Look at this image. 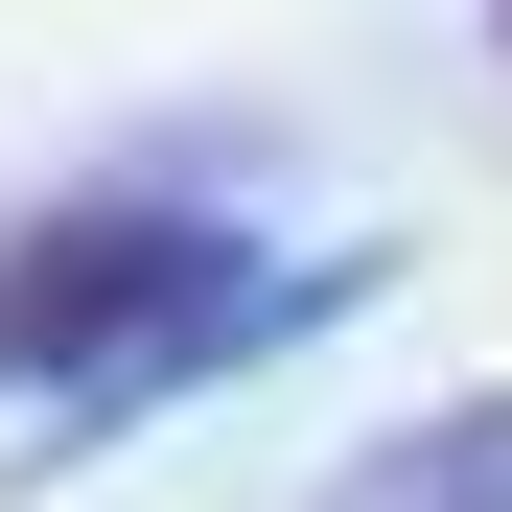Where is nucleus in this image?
I'll return each mask as SVG.
<instances>
[{
  "mask_svg": "<svg viewBox=\"0 0 512 512\" xmlns=\"http://www.w3.org/2000/svg\"><path fill=\"white\" fill-rule=\"evenodd\" d=\"M326 303H373V233H326V256H233L210 187H70V210H24V233H0V396H24V466L140 443L163 396L303 350Z\"/></svg>",
  "mask_w": 512,
  "mask_h": 512,
  "instance_id": "f257e3e1",
  "label": "nucleus"
},
{
  "mask_svg": "<svg viewBox=\"0 0 512 512\" xmlns=\"http://www.w3.org/2000/svg\"><path fill=\"white\" fill-rule=\"evenodd\" d=\"M303 512H512V396H443V419H396V443H350Z\"/></svg>",
  "mask_w": 512,
  "mask_h": 512,
  "instance_id": "f03ea898",
  "label": "nucleus"
},
{
  "mask_svg": "<svg viewBox=\"0 0 512 512\" xmlns=\"http://www.w3.org/2000/svg\"><path fill=\"white\" fill-rule=\"evenodd\" d=\"M489 24H512V0H489Z\"/></svg>",
  "mask_w": 512,
  "mask_h": 512,
  "instance_id": "7ed1b4c3",
  "label": "nucleus"
}]
</instances>
